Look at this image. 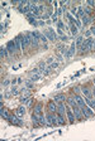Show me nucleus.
<instances>
[{"label": "nucleus", "mask_w": 95, "mask_h": 141, "mask_svg": "<svg viewBox=\"0 0 95 141\" xmlns=\"http://www.w3.org/2000/svg\"><path fill=\"white\" fill-rule=\"evenodd\" d=\"M9 121L12 122L13 125H18V126H22V125H23V122H22V120H20V118H18L17 116H10Z\"/></svg>", "instance_id": "11"}, {"label": "nucleus", "mask_w": 95, "mask_h": 141, "mask_svg": "<svg viewBox=\"0 0 95 141\" xmlns=\"http://www.w3.org/2000/svg\"><path fill=\"white\" fill-rule=\"evenodd\" d=\"M75 50H76V44H75V43H72L71 47H70V49H68V52H67V54H66V58H71V57L75 54Z\"/></svg>", "instance_id": "12"}, {"label": "nucleus", "mask_w": 95, "mask_h": 141, "mask_svg": "<svg viewBox=\"0 0 95 141\" xmlns=\"http://www.w3.org/2000/svg\"><path fill=\"white\" fill-rule=\"evenodd\" d=\"M94 47V40L91 38H87L86 40L82 42V45H81V50H80V53H85V52H89L91 50V48Z\"/></svg>", "instance_id": "1"}, {"label": "nucleus", "mask_w": 95, "mask_h": 141, "mask_svg": "<svg viewBox=\"0 0 95 141\" xmlns=\"http://www.w3.org/2000/svg\"><path fill=\"white\" fill-rule=\"evenodd\" d=\"M32 34H33V35H34V37H36V38H37V39H41V35H42V34H41V33H38V32H37V30H34V32H32Z\"/></svg>", "instance_id": "31"}, {"label": "nucleus", "mask_w": 95, "mask_h": 141, "mask_svg": "<svg viewBox=\"0 0 95 141\" xmlns=\"http://www.w3.org/2000/svg\"><path fill=\"white\" fill-rule=\"evenodd\" d=\"M87 4H89L90 6H95V3L94 1H87Z\"/></svg>", "instance_id": "40"}, {"label": "nucleus", "mask_w": 95, "mask_h": 141, "mask_svg": "<svg viewBox=\"0 0 95 141\" xmlns=\"http://www.w3.org/2000/svg\"><path fill=\"white\" fill-rule=\"evenodd\" d=\"M81 92H82V95L85 96L86 98H89V100L91 98V92H90V91H89V89H87V88H85V87H84V88L81 89Z\"/></svg>", "instance_id": "19"}, {"label": "nucleus", "mask_w": 95, "mask_h": 141, "mask_svg": "<svg viewBox=\"0 0 95 141\" xmlns=\"http://www.w3.org/2000/svg\"><path fill=\"white\" fill-rule=\"evenodd\" d=\"M12 95H13V93H10V92H6V93H5V96H6V97H10Z\"/></svg>", "instance_id": "42"}, {"label": "nucleus", "mask_w": 95, "mask_h": 141, "mask_svg": "<svg viewBox=\"0 0 95 141\" xmlns=\"http://www.w3.org/2000/svg\"><path fill=\"white\" fill-rule=\"evenodd\" d=\"M14 42H15L17 50H22V35H18V37H15Z\"/></svg>", "instance_id": "15"}, {"label": "nucleus", "mask_w": 95, "mask_h": 141, "mask_svg": "<svg viewBox=\"0 0 95 141\" xmlns=\"http://www.w3.org/2000/svg\"><path fill=\"white\" fill-rule=\"evenodd\" d=\"M66 100V96H65V93H58L53 97V101H56V102H63V101Z\"/></svg>", "instance_id": "13"}, {"label": "nucleus", "mask_w": 95, "mask_h": 141, "mask_svg": "<svg viewBox=\"0 0 95 141\" xmlns=\"http://www.w3.org/2000/svg\"><path fill=\"white\" fill-rule=\"evenodd\" d=\"M39 78H41V74H33V76H32V77L29 78V79H31L32 82H36V81H38Z\"/></svg>", "instance_id": "25"}, {"label": "nucleus", "mask_w": 95, "mask_h": 141, "mask_svg": "<svg viewBox=\"0 0 95 141\" xmlns=\"http://www.w3.org/2000/svg\"><path fill=\"white\" fill-rule=\"evenodd\" d=\"M77 10H79V12H77V15H79V16H81V18H82L84 15H85V14H84V8H81V6H80Z\"/></svg>", "instance_id": "30"}, {"label": "nucleus", "mask_w": 95, "mask_h": 141, "mask_svg": "<svg viewBox=\"0 0 95 141\" xmlns=\"http://www.w3.org/2000/svg\"><path fill=\"white\" fill-rule=\"evenodd\" d=\"M48 111L52 112V113H56V112H57V103H56V101H50V102H48Z\"/></svg>", "instance_id": "7"}, {"label": "nucleus", "mask_w": 95, "mask_h": 141, "mask_svg": "<svg viewBox=\"0 0 95 141\" xmlns=\"http://www.w3.org/2000/svg\"><path fill=\"white\" fill-rule=\"evenodd\" d=\"M29 43H31V40H29L28 35H27V34H25V35H22V50H24V48L29 44Z\"/></svg>", "instance_id": "9"}, {"label": "nucleus", "mask_w": 95, "mask_h": 141, "mask_svg": "<svg viewBox=\"0 0 95 141\" xmlns=\"http://www.w3.org/2000/svg\"><path fill=\"white\" fill-rule=\"evenodd\" d=\"M90 30H91V34H93V35H95V27H93Z\"/></svg>", "instance_id": "41"}, {"label": "nucleus", "mask_w": 95, "mask_h": 141, "mask_svg": "<svg viewBox=\"0 0 95 141\" xmlns=\"http://www.w3.org/2000/svg\"><path fill=\"white\" fill-rule=\"evenodd\" d=\"M60 39H61V40H63V42H66V40H67V37L62 34V35H60Z\"/></svg>", "instance_id": "34"}, {"label": "nucleus", "mask_w": 95, "mask_h": 141, "mask_svg": "<svg viewBox=\"0 0 95 141\" xmlns=\"http://www.w3.org/2000/svg\"><path fill=\"white\" fill-rule=\"evenodd\" d=\"M94 47H95V42H94Z\"/></svg>", "instance_id": "46"}, {"label": "nucleus", "mask_w": 95, "mask_h": 141, "mask_svg": "<svg viewBox=\"0 0 95 141\" xmlns=\"http://www.w3.org/2000/svg\"><path fill=\"white\" fill-rule=\"evenodd\" d=\"M46 63H48V64H51V63H53V58H52V57H51V58H48V59L46 60Z\"/></svg>", "instance_id": "36"}, {"label": "nucleus", "mask_w": 95, "mask_h": 141, "mask_svg": "<svg viewBox=\"0 0 95 141\" xmlns=\"http://www.w3.org/2000/svg\"><path fill=\"white\" fill-rule=\"evenodd\" d=\"M24 113H25V108L23 106L18 107V110H17V115H18V116H23Z\"/></svg>", "instance_id": "21"}, {"label": "nucleus", "mask_w": 95, "mask_h": 141, "mask_svg": "<svg viewBox=\"0 0 95 141\" xmlns=\"http://www.w3.org/2000/svg\"><path fill=\"white\" fill-rule=\"evenodd\" d=\"M75 100H76V102H77V105H79L80 107L85 106V100H84L81 96H79L77 93H75Z\"/></svg>", "instance_id": "14"}, {"label": "nucleus", "mask_w": 95, "mask_h": 141, "mask_svg": "<svg viewBox=\"0 0 95 141\" xmlns=\"http://www.w3.org/2000/svg\"><path fill=\"white\" fill-rule=\"evenodd\" d=\"M34 113H42V105H41V103L36 105V107H34Z\"/></svg>", "instance_id": "24"}, {"label": "nucleus", "mask_w": 95, "mask_h": 141, "mask_svg": "<svg viewBox=\"0 0 95 141\" xmlns=\"http://www.w3.org/2000/svg\"><path fill=\"white\" fill-rule=\"evenodd\" d=\"M65 112H66L65 103H63V102H58V105H57V113H60V115H62V116H63Z\"/></svg>", "instance_id": "8"}, {"label": "nucleus", "mask_w": 95, "mask_h": 141, "mask_svg": "<svg viewBox=\"0 0 95 141\" xmlns=\"http://www.w3.org/2000/svg\"><path fill=\"white\" fill-rule=\"evenodd\" d=\"M43 9H45V6H43V5H39V6H38V12H39V13L43 12Z\"/></svg>", "instance_id": "37"}, {"label": "nucleus", "mask_w": 95, "mask_h": 141, "mask_svg": "<svg viewBox=\"0 0 95 141\" xmlns=\"http://www.w3.org/2000/svg\"><path fill=\"white\" fill-rule=\"evenodd\" d=\"M0 115H1V117L5 118V120H9L10 116H12V115L8 112V110H5V108H1V110H0Z\"/></svg>", "instance_id": "16"}, {"label": "nucleus", "mask_w": 95, "mask_h": 141, "mask_svg": "<svg viewBox=\"0 0 95 141\" xmlns=\"http://www.w3.org/2000/svg\"><path fill=\"white\" fill-rule=\"evenodd\" d=\"M27 35H28L29 40H31V44H32V45H34V47H37V45H38V40H39V39H37V38H36L32 33H27Z\"/></svg>", "instance_id": "10"}, {"label": "nucleus", "mask_w": 95, "mask_h": 141, "mask_svg": "<svg viewBox=\"0 0 95 141\" xmlns=\"http://www.w3.org/2000/svg\"><path fill=\"white\" fill-rule=\"evenodd\" d=\"M52 19H53V21H57V14H56V13L52 15Z\"/></svg>", "instance_id": "38"}, {"label": "nucleus", "mask_w": 95, "mask_h": 141, "mask_svg": "<svg viewBox=\"0 0 95 141\" xmlns=\"http://www.w3.org/2000/svg\"><path fill=\"white\" fill-rule=\"evenodd\" d=\"M66 115L68 117V121H70L71 124H74V122H75V115H74V112H72V110H67Z\"/></svg>", "instance_id": "17"}, {"label": "nucleus", "mask_w": 95, "mask_h": 141, "mask_svg": "<svg viewBox=\"0 0 95 141\" xmlns=\"http://www.w3.org/2000/svg\"><path fill=\"white\" fill-rule=\"evenodd\" d=\"M71 14H72V15H75V16H76V8L71 9Z\"/></svg>", "instance_id": "39"}, {"label": "nucleus", "mask_w": 95, "mask_h": 141, "mask_svg": "<svg viewBox=\"0 0 95 141\" xmlns=\"http://www.w3.org/2000/svg\"><path fill=\"white\" fill-rule=\"evenodd\" d=\"M46 66H47L46 62H39V68H41V71H45Z\"/></svg>", "instance_id": "32"}, {"label": "nucleus", "mask_w": 95, "mask_h": 141, "mask_svg": "<svg viewBox=\"0 0 95 141\" xmlns=\"http://www.w3.org/2000/svg\"><path fill=\"white\" fill-rule=\"evenodd\" d=\"M6 49H8L9 53H14L17 50V47H15V42L14 40H10L8 42V44H6Z\"/></svg>", "instance_id": "6"}, {"label": "nucleus", "mask_w": 95, "mask_h": 141, "mask_svg": "<svg viewBox=\"0 0 95 141\" xmlns=\"http://www.w3.org/2000/svg\"><path fill=\"white\" fill-rule=\"evenodd\" d=\"M93 96H94V98H95V89L93 91Z\"/></svg>", "instance_id": "44"}, {"label": "nucleus", "mask_w": 95, "mask_h": 141, "mask_svg": "<svg viewBox=\"0 0 95 141\" xmlns=\"http://www.w3.org/2000/svg\"><path fill=\"white\" fill-rule=\"evenodd\" d=\"M41 40H42L43 43H46V42H47V38H46V35H43V34L41 35Z\"/></svg>", "instance_id": "35"}, {"label": "nucleus", "mask_w": 95, "mask_h": 141, "mask_svg": "<svg viewBox=\"0 0 95 141\" xmlns=\"http://www.w3.org/2000/svg\"><path fill=\"white\" fill-rule=\"evenodd\" d=\"M56 117H57V124L58 125H63L65 124V121H63V116L60 113H56Z\"/></svg>", "instance_id": "20"}, {"label": "nucleus", "mask_w": 95, "mask_h": 141, "mask_svg": "<svg viewBox=\"0 0 95 141\" xmlns=\"http://www.w3.org/2000/svg\"><path fill=\"white\" fill-rule=\"evenodd\" d=\"M32 74H42L41 69H38V68H33L32 69Z\"/></svg>", "instance_id": "29"}, {"label": "nucleus", "mask_w": 95, "mask_h": 141, "mask_svg": "<svg viewBox=\"0 0 95 141\" xmlns=\"http://www.w3.org/2000/svg\"><path fill=\"white\" fill-rule=\"evenodd\" d=\"M82 42H84V38H82V37H79V38H77V40H76V47L82 45Z\"/></svg>", "instance_id": "27"}, {"label": "nucleus", "mask_w": 95, "mask_h": 141, "mask_svg": "<svg viewBox=\"0 0 95 141\" xmlns=\"http://www.w3.org/2000/svg\"><path fill=\"white\" fill-rule=\"evenodd\" d=\"M67 103L70 105V106H75V105H77V102H76V100L74 98V97H70V98H67Z\"/></svg>", "instance_id": "23"}, {"label": "nucleus", "mask_w": 95, "mask_h": 141, "mask_svg": "<svg viewBox=\"0 0 95 141\" xmlns=\"http://www.w3.org/2000/svg\"><path fill=\"white\" fill-rule=\"evenodd\" d=\"M46 120L48 121V125H56L57 124V117H56V113H52V112H50V113L46 115Z\"/></svg>", "instance_id": "3"}, {"label": "nucleus", "mask_w": 95, "mask_h": 141, "mask_svg": "<svg viewBox=\"0 0 95 141\" xmlns=\"http://www.w3.org/2000/svg\"><path fill=\"white\" fill-rule=\"evenodd\" d=\"M93 83H94V86H95V79H94V81H93Z\"/></svg>", "instance_id": "45"}, {"label": "nucleus", "mask_w": 95, "mask_h": 141, "mask_svg": "<svg viewBox=\"0 0 95 141\" xmlns=\"http://www.w3.org/2000/svg\"><path fill=\"white\" fill-rule=\"evenodd\" d=\"M81 112H82V115L89 116V117H91V116L94 115V111L91 110L90 107H87V106H82V107H81Z\"/></svg>", "instance_id": "4"}, {"label": "nucleus", "mask_w": 95, "mask_h": 141, "mask_svg": "<svg viewBox=\"0 0 95 141\" xmlns=\"http://www.w3.org/2000/svg\"><path fill=\"white\" fill-rule=\"evenodd\" d=\"M74 92L77 93V92H79V87H75V88H74Z\"/></svg>", "instance_id": "43"}, {"label": "nucleus", "mask_w": 95, "mask_h": 141, "mask_svg": "<svg viewBox=\"0 0 95 141\" xmlns=\"http://www.w3.org/2000/svg\"><path fill=\"white\" fill-rule=\"evenodd\" d=\"M72 112H74V115H75V117L76 118H80L81 117V107L79 106V105H75V106H72Z\"/></svg>", "instance_id": "5"}, {"label": "nucleus", "mask_w": 95, "mask_h": 141, "mask_svg": "<svg viewBox=\"0 0 95 141\" xmlns=\"http://www.w3.org/2000/svg\"><path fill=\"white\" fill-rule=\"evenodd\" d=\"M28 20H29V23H31L32 25H34V27L37 25V21L34 20V18H33V16H29V18H28Z\"/></svg>", "instance_id": "28"}, {"label": "nucleus", "mask_w": 95, "mask_h": 141, "mask_svg": "<svg viewBox=\"0 0 95 141\" xmlns=\"http://www.w3.org/2000/svg\"><path fill=\"white\" fill-rule=\"evenodd\" d=\"M45 35L50 39V40H53V42L57 39V35H56V33H54V30L52 28H48L47 30H45Z\"/></svg>", "instance_id": "2"}, {"label": "nucleus", "mask_w": 95, "mask_h": 141, "mask_svg": "<svg viewBox=\"0 0 95 141\" xmlns=\"http://www.w3.org/2000/svg\"><path fill=\"white\" fill-rule=\"evenodd\" d=\"M0 54H1V58H4V57L8 56V49H6V47H1V49H0Z\"/></svg>", "instance_id": "22"}, {"label": "nucleus", "mask_w": 95, "mask_h": 141, "mask_svg": "<svg viewBox=\"0 0 95 141\" xmlns=\"http://www.w3.org/2000/svg\"><path fill=\"white\" fill-rule=\"evenodd\" d=\"M9 83H12L9 79H4V81H3V83H1V86H3V87H6V86H9Z\"/></svg>", "instance_id": "33"}, {"label": "nucleus", "mask_w": 95, "mask_h": 141, "mask_svg": "<svg viewBox=\"0 0 95 141\" xmlns=\"http://www.w3.org/2000/svg\"><path fill=\"white\" fill-rule=\"evenodd\" d=\"M81 20H82V21H81V24L84 25V27H85V25H87V24L90 23V21H93V20H91L87 15H84V16L81 18Z\"/></svg>", "instance_id": "18"}, {"label": "nucleus", "mask_w": 95, "mask_h": 141, "mask_svg": "<svg viewBox=\"0 0 95 141\" xmlns=\"http://www.w3.org/2000/svg\"><path fill=\"white\" fill-rule=\"evenodd\" d=\"M77 32H79V28L75 27V25H71V33L75 35V34H77Z\"/></svg>", "instance_id": "26"}]
</instances>
